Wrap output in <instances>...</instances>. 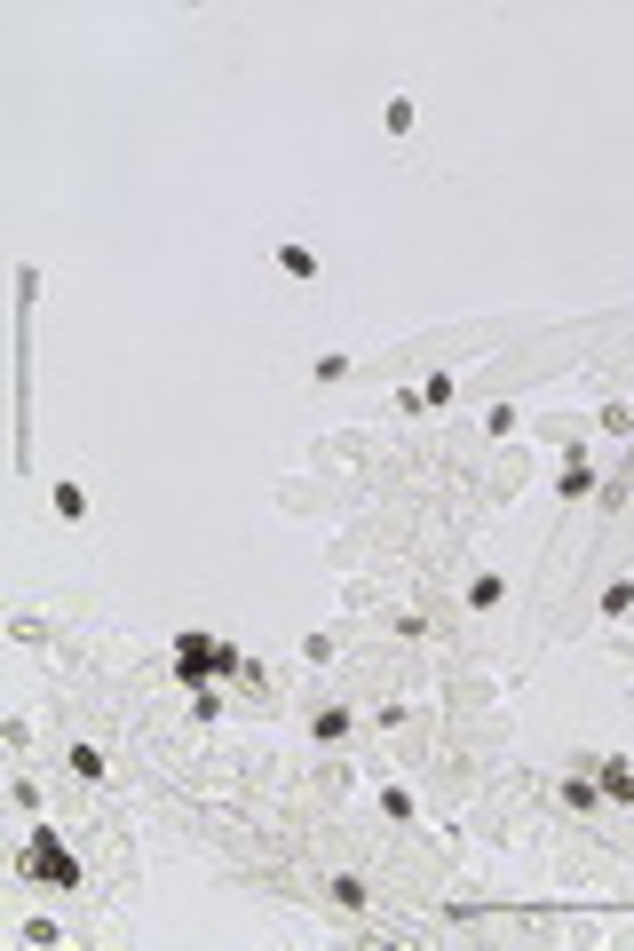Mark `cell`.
<instances>
[{"mask_svg":"<svg viewBox=\"0 0 634 951\" xmlns=\"http://www.w3.org/2000/svg\"><path fill=\"white\" fill-rule=\"evenodd\" d=\"M56 516L80 524V516H88V492H80V484H56Z\"/></svg>","mask_w":634,"mask_h":951,"instance_id":"obj_4","label":"cell"},{"mask_svg":"<svg viewBox=\"0 0 634 951\" xmlns=\"http://www.w3.org/2000/svg\"><path fill=\"white\" fill-rule=\"evenodd\" d=\"M278 270H286V278H317V254H310V246H286Z\"/></svg>","mask_w":634,"mask_h":951,"instance_id":"obj_5","label":"cell"},{"mask_svg":"<svg viewBox=\"0 0 634 951\" xmlns=\"http://www.w3.org/2000/svg\"><path fill=\"white\" fill-rule=\"evenodd\" d=\"M555 492H563V500H587V492H595V476H587V468H579V460H571V468H563V476H555Z\"/></svg>","mask_w":634,"mask_h":951,"instance_id":"obj_3","label":"cell"},{"mask_svg":"<svg viewBox=\"0 0 634 951\" xmlns=\"http://www.w3.org/2000/svg\"><path fill=\"white\" fill-rule=\"evenodd\" d=\"M627 809H634V785H627Z\"/></svg>","mask_w":634,"mask_h":951,"instance_id":"obj_6","label":"cell"},{"mask_svg":"<svg viewBox=\"0 0 634 951\" xmlns=\"http://www.w3.org/2000/svg\"><path fill=\"white\" fill-rule=\"evenodd\" d=\"M175 674H183V682H207V674H222V642H207V634H183V642H175Z\"/></svg>","mask_w":634,"mask_h":951,"instance_id":"obj_1","label":"cell"},{"mask_svg":"<svg viewBox=\"0 0 634 951\" xmlns=\"http://www.w3.org/2000/svg\"><path fill=\"white\" fill-rule=\"evenodd\" d=\"M24 872H32V880H72V856H64V841H56L48 825H40L32 848H24Z\"/></svg>","mask_w":634,"mask_h":951,"instance_id":"obj_2","label":"cell"}]
</instances>
